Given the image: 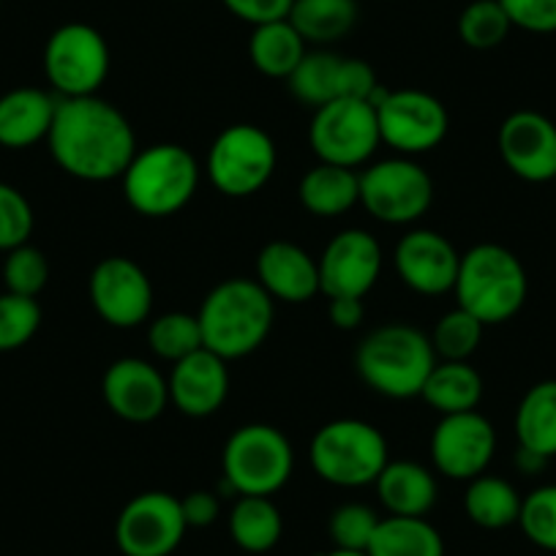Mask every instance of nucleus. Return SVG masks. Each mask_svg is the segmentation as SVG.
Here are the masks:
<instances>
[{"label":"nucleus","mask_w":556,"mask_h":556,"mask_svg":"<svg viewBox=\"0 0 556 556\" xmlns=\"http://www.w3.org/2000/svg\"><path fill=\"white\" fill-rule=\"evenodd\" d=\"M47 146L58 167L85 184L121 180L139 151L126 112L101 96L58 101Z\"/></svg>","instance_id":"nucleus-1"},{"label":"nucleus","mask_w":556,"mask_h":556,"mask_svg":"<svg viewBox=\"0 0 556 556\" xmlns=\"http://www.w3.org/2000/svg\"><path fill=\"white\" fill-rule=\"evenodd\" d=\"M205 350L224 361H240L260 350L273 330L276 301L256 278H227L213 287L197 312Z\"/></svg>","instance_id":"nucleus-2"},{"label":"nucleus","mask_w":556,"mask_h":556,"mask_svg":"<svg viewBox=\"0 0 556 556\" xmlns=\"http://www.w3.org/2000/svg\"><path fill=\"white\" fill-rule=\"evenodd\" d=\"M431 336L415 325L388 323L366 333L357 344L355 371L374 393L393 401L420 399L429 374L437 366Z\"/></svg>","instance_id":"nucleus-3"},{"label":"nucleus","mask_w":556,"mask_h":556,"mask_svg":"<svg viewBox=\"0 0 556 556\" xmlns=\"http://www.w3.org/2000/svg\"><path fill=\"white\" fill-rule=\"evenodd\" d=\"M458 306L489 325L510 323L529 295V278L521 260L500 243H478L462 254L456 287Z\"/></svg>","instance_id":"nucleus-4"},{"label":"nucleus","mask_w":556,"mask_h":556,"mask_svg":"<svg viewBox=\"0 0 556 556\" xmlns=\"http://www.w3.org/2000/svg\"><path fill=\"white\" fill-rule=\"evenodd\" d=\"M200 178L202 167L189 148L178 142H156L137 151L121 184L134 213L146 218H169L194 200Z\"/></svg>","instance_id":"nucleus-5"},{"label":"nucleus","mask_w":556,"mask_h":556,"mask_svg":"<svg viewBox=\"0 0 556 556\" xmlns=\"http://www.w3.org/2000/svg\"><path fill=\"white\" fill-rule=\"evenodd\" d=\"M388 462L390 445L382 431L357 417H339L319 426L308 442V464L314 475L339 489L374 485Z\"/></svg>","instance_id":"nucleus-6"},{"label":"nucleus","mask_w":556,"mask_h":556,"mask_svg":"<svg viewBox=\"0 0 556 556\" xmlns=\"http://www.w3.org/2000/svg\"><path fill=\"white\" fill-rule=\"evenodd\" d=\"M295 469V451L281 429L245 424L229 434L222 451L224 483L238 496H273L285 489Z\"/></svg>","instance_id":"nucleus-7"},{"label":"nucleus","mask_w":556,"mask_h":556,"mask_svg":"<svg viewBox=\"0 0 556 556\" xmlns=\"http://www.w3.org/2000/svg\"><path fill=\"white\" fill-rule=\"evenodd\" d=\"M278 167V148L270 134L254 123H235L216 134L207 151L205 173L218 194L249 200L270 184Z\"/></svg>","instance_id":"nucleus-8"},{"label":"nucleus","mask_w":556,"mask_h":556,"mask_svg":"<svg viewBox=\"0 0 556 556\" xmlns=\"http://www.w3.org/2000/svg\"><path fill=\"white\" fill-rule=\"evenodd\" d=\"M361 205L377 222L409 227L434 205V178L409 156L366 164L361 173Z\"/></svg>","instance_id":"nucleus-9"},{"label":"nucleus","mask_w":556,"mask_h":556,"mask_svg":"<svg viewBox=\"0 0 556 556\" xmlns=\"http://www.w3.org/2000/svg\"><path fill=\"white\" fill-rule=\"evenodd\" d=\"M308 146L317 162L346 169L366 167L382 146L377 106L355 99L328 101L314 110L308 123Z\"/></svg>","instance_id":"nucleus-10"},{"label":"nucleus","mask_w":556,"mask_h":556,"mask_svg":"<svg viewBox=\"0 0 556 556\" xmlns=\"http://www.w3.org/2000/svg\"><path fill=\"white\" fill-rule=\"evenodd\" d=\"M112 68L104 34L88 23H66L45 45V74L61 99L99 96Z\"/></svg>","instance_id":"nucleus-11"},{"label":"nucleus","mask_w":556,"mask_h":556,"mask_svg":"<svg viewBox=\"0 0 556 556\" xmlns=\"http://www.w3.org/2000/svg\"><path fill=\"white\" fill-rule=\"evenodd\" d=\"M374 106L382 146L395 156L415 159L437 151L451 131V112L429 90H384Z\"/></svg>","instance_id":"nucleus-12"},{"label":"nucleus","mask_w":556,"mask_h":556,"mask_svg":"<svg viewBox=\"0 0 556 556\" xmlns=\"http://www.w3.org/2000/svg\"><path fill=\"white\" fill-rule=\"evenodd\" d=\"M189 523L175 494L142 491L123 505L115 521V545L123 556H173Z\"/></svg>","instance_id":"nucleus-13"},{"label":"nucleus","mask_w":556,"mask_h":556,"mask_svg":"<svg viewBox=\"0 0 556 556\" xmlns=\"http://www.w3.org/2000/svg\"><path fill=\"white\" fill-rule=\"evenodd\" d=\"M88 295L110 328L131 330L151 319L153 281L131 256H104L90 273Z\"/></svg>","instance_id":"nucleus-14"},{"label":"nucleus","mask_w":556,"mask_h":556,"mask_svg":"<svg viewBox=\"0 0 556 556\" xmlns=\"http://www.w3.org/2000/svg\"><path fill=\"white\" fill-rule=\"evenodd\" d=\"M431 462L440 475L469 483L478 475L489 472L496 453V431L485 415L458 412L442 415L431 431Z\"/></svg>","instance_id":"nucleus-15"},{"label":"nucleus","mask_w":556,"mask_h":556,"mask_svg":"<svg viewBox=\"0 0 556 556\" xmlns=\"http://www.w3.org/2000/svg\"><path fill=\"white\" fill-rule=\"evenodd\" d=\"M317 262L325 298H366L382 276L384 254L371 232L350 227L328 240Z\"/></svg>","instance_id":"nucleus-16"},{"label":"nucleus","mask_w":556,"mask_h":556,"mask_svg":"<svg viewBox=\"0 0 556 556\" xmlns=\"http://www.w3.org/2000/svg\"><path fill=\"white\" fill-rule=\"evenodd\" d=\"M458 265H462V251L437 229H409L393 251V267L401 285L426 298L453 292Z\"/></svg>","instance_id":"nucleus-17"},{"label":"nucleus","mask_w":556,"mask_h":556,"mask_svg":"<svg viewBox=\"0 0 556 556\" xmlns=\"http://www.w3.org/2000/svg\"><path fill=\"white\" fill-rule=\"evenodd\" d=\"M110 412L126 424H153L169 406V382L146 357H117L101 377Z\"/></svg>","instance_id":"nucleus-18"},{"label":"nucleus","mask_w":556,"mask_h":556,"mask_svg":"<svg viewBox=\"0 0 556 556\" xmlns=\"http://www.w3.org/2000/svg\"><path fill=\"white\" fill-rule=\"evenodd\" d=\"M496 148L516 178L527 184H554L556 178V123L543 112L518 110L502 121Z\"/></svg>","instance_id":"nucleus-19"},{"label":"nucleus","mask_w":556,"mask_h":556,"mask_svg":"<svg viewBox=\"0 0 556 556\" xmlns=\"http://www.w3.org/2000/svg\"><path fill=\"white\" fill-rule=\"evenodd\" d=\"M169 404L186 417L216 415L229 395V363L211 350H197L194 355L173 363L169 368Z\"/></svg>","instance_id":"nucleus-20"},{"label":"nucleus","mask_w":556,"mask_h":556,"mask_svg":"<svg viewBox=\"0 0 556 556\" xmlns=\"http://www.w3.org/2000/svg\"><path fill=\"white\" fill-rule=\"evenodd\" d=\"M256 281L276 303H308L319 295V262L292 240H270L256 254Z\"/></svg>","instance_id":"nucleus-21"},{"label":"nucleus","mask_w":556,"mask_h":556,"mask_svg":"<svg viewBox=\"0 0 556 556\" xmlns=\"http://www.w3.org/2000/svg\"><path fill=\"white\" fill-rule=\"evenodd\" d=\"M58 101L41 88H14L0 96V148L25 151L47 142Z\"/></svg>","instance_id":"nucleus-22"},{"label":"nucleus","mask_w":556,"mask_h":556,"mask_svg":"<svg viewBox=\"0 0 556 556\" xmlns=\"http://www.w3.org/2000/svg\"><path fill=\"white\" fill-rule=\"evenodd\" d=\"M374 489L388 516L426 518L440 500L437 475L426 464L406 462V458H399V462L390 458Z\"/></svg>","instance_id":"nucleus-23"},{"label":"nucleus","mask_w":556,"mask_h":556,"mask_svg":"<svg viewBox=\"0 0 556 556\" xmlns=\"http://www.w3.org/2000/svg\"><path fill=\"white\" fill-rule=\"evenodd\" d=\"M298 200L317 218L344 216L361 205V169L317 162L298 184Z\"/></svg>","instance_id":"nucleus-24"},{"label":"nucleus","mask_w":556,"mask_h":556,"mask_svg":"<svg viewBox=\"0 0 556 556\" xmlns=\"http://www.w3.org/2000/svg\"><path fill=\"white\" fill-rule=\"evenodd\" d=\"M483 377L469 361H437L420 399L442 415L475 412L483 401Z\"/></svg>","instance_id":"nucleus-25"},{"label":"nucleus","mask_w":556,"mask_h":556,"mask_svg":"<svg viewBox=\"0 0 556 556\" xmlns=\"http://www.w3.org/2000/svg\"><path fill=\"white\" fill-rule=\"evenodd\" d=\"M308 52L303 36L292 28L290 20H276L251 28L249 36V61L262 77L285 79L290 77Z\"/></svg>","instance_id":"nucleus-26"},{"label":"nucleus","mask_w":556,"mask_h":556,"mask_svg":"<svg viewBox=\"0 0 556 556\" xmlns=\"http://www.w3.org/2000/svg\"><path fill=\"white\" fill-rule=\"evenodd\" d=\"M229 538L245 554H267L285 534V516L273 496H238L227 518Z\"/></svg>","instance_id":"nucleus-27"},{"label":"nucleus","mask_w":556,"mask_h":556,"mask_svg":"<svg viewBox=\"0 0 556 556\" xmlns=\"http://www.w3.org/2000/svg\"><path fill=\"white\" fill-rule=\"evenodd\" d=\"M518 447L543 458L556 456V379L532 384L516 409Z\"/></svg>","instance_id":"nucleus-28"},{"label":"nucleus","mask_w":556,"mask_h":556,"mask_svg":"<svg viewBox=\"0 0 556 556\" xmlns=\"http://www.w3.org/2000/svg\"><path fill=\"white\" fill-rule=\"evenodd\" d=\"M521 502L523 496L518 494L510 480L496 478V475L489 472L469 480L467 491H464V513H467V518L475 527L491 529V532L518 523Z\"/></svg>","instance_id":"nucleus-29"},{"label":"nucleus","mask_w":556,"mask_h":556,"mask_svg":"<svg viewBox=\"0 0 556 556\" xmlns=\"http://www.w3.org/2000/svg\"><path fill=\"white\" fill-rule=\"evenodd\" d=\"M368 556H445V540L429 518L384 516L368 545Z\"/></svg>","instance_id":"nucleus-30"},{"label":"nucleus","mask_w":556,"mask_h":556,"mask_svg":"<svg viewBox=\"0 0 556 556\" xmlns=\"http://www.w3.org/2000/svg\"><path fill=\"white\" fill-rule=\"evenodd\" d=\"M287 20L306 45L328 47L355 28L357 0H295Z\"/></svg>","instance_id":"nucleus-31"},{"label":"nucleus","mask_w":556,"mask_h":556,"mask_svg":"<svg viewBox=\"0 0 556 556\" xmlns=\"http://www.w3.org/2000/svg\"><path fill=\"white\" fill-rule=\"evenodd\" d=\"M341 58L330 50H308L295 72L287 77V88L301 104L319 110L328 101L339 99Z\"/></svg>","instance_id":"nucleus-32"},{"label":"nucleus","mask_w":556,"mask_h":556,"mask_svg":"<svg viewBox=\"0 0 556 556\" xmlns=\"http://www.w3.org/2000/svg\"><path fill=\"white\" fill-rule=\"evenodd\" d=\"M148 344H151L153 355L173 366V363L184 361V357L194 355L197 350L205 346L200 319H197V314L189 312L159 314L148 325Z\"/></svg>","instance_id":"nucleus-33"},{"label":"nucleus","mask_w":556,"mask_h":556,"mask_svg":"<svg viewBox=\"0 0 556 556\" xmlns=\"http://www.w3.org/2000/svg\"><path fill=\"white\" fill-rule=\"evenodd\" d=\"M485 325L467 308L456 306L437 319L431 330V346L440 361H469L483 341Z\"/></svg>","instance_id":"nucleus-34"},{"label":"nucleus","mask_w":556,"mask_h":556,"mask_svg":"<svg viewBox=\"0 0 556 556\" xmlns=\"http://www.w3.org/2000/svg\"><path fill=\"white\" fill-rule=\"evenodd\" d=\"M513 23L500 0H472L458 17V36L469 50H496L510 36Z\"/></svg>","instance_id":"nucleus-35"},{"label":"nucleus","mask_w":556,"mask_h":556,"mask_svg":"<svg viewBox=\"0 0 556 556\" xmlns=\"http://www.w3.org/2000/svg\"><path fill=\"white\" fill-rule=\"evenodd\" d=\"M39 298L14 295V292H3L0 295V352L23 350L39 333Z\"/></svg>","instance_id":"nucleus-36"},{"label":"nucleus","mask_w":556,"mask_h":556,"mask_svg":"<svg viewBox=\"0 0 556 556\" xmlns=\"http://www.w3.org/2000/svg\"><path fill=\"white\" fill-rule=\"evenodd\" d=\"M47 281H50V262H47L45 251L30 243L7 251V260H3V285H7V292L39 298L45 292Z\"/></svg>","instance_id":"nucleus-37"},{"label":"nucleus","mask_w":556,"mask_h":556,"mask_svg":"<svg viewBox=\"0 0 556 556\" xmlns=\"http://www.w3.org/2000/svg\"><path fill=\"white\" fill-rule=\"evenodd\" d=\"M518 527L529 543L556 554V483L540 485L523 496Z\"/></svg>","instance_id":"nucleus-38"},{"label":"nucleus","mask_w":556,"mask_h":556,"mask_svg":"<svg viewBox=\"0 0 556 556\" xmlns=\"http://www.w3.org/2000/svg\"><path fill=\"white\" fill-rule=\"evenodd\" d=\"M379 521H382V518L377 516V510L363 505V502H346V505H339L333 513H330V521H328V532H330V540H333V548L368 551Z\"/></svg>","instance_id":"nucleus-39"},{"label":"nucleus","mask_w":556,"mask_h":556,"mask_svg":"<svg viewBox=\"0 0 556 556\" xmlns=\"http://www.w3.org/2000/svg\"><path fill=\"white\" fill-rule=\"evenodd\" d=\"M36 227V213L28 197L12 184L0 180V251L17 249L30 243V235Z\"/></svg>","instance_id":"nucleus-40"},{"label":"nucleus","mask_w":556,"mask_h":556,"mask_svg":"<svg viewBox=\"0 0 556 556\" xmlns=\"http://www.w3.org/2000/svg\"><path fill=\"white\" fill-rule=\"evenodd\" d=\"M513 28L527 34H556V0H500Z\"/></svg>","instance_id":"nucleus-41"},{"label":"nucleus","mask_w":556,"mask_h":556,"mask_svg":"<svg viewBox=\"0 0 556 556\" xmlns=\"http://www.w3.org/2000/svg\"><path fill=\"white\" fill-rule=\"evenodd\" d=\"M384 90L379 88L377 72L368 61L361 58H341L339 68V99H355V101H371L377 104V99Z\"/></svg>","instance_id":"nucleus-42"},{"label":"nucleus","mask_w":556,"mask_h":556,"mask_svg":"<svg viewBox=\"0 0 556 556\" xmlns=\"http://www.w3.org/2000/svg\"><path fill=\"white\" fill-rule=\"evenodd\" d=\"M222 3L232 17L243 20L251 28H256V25L290 17V9L295 0H222Z\"/></svg>","instance_id":"nucleus-43"},{"label":"nucleus","mask_w":556,"mask_h":556,"mask_svg":"<svg viewBox=\"0 0 556 556\" xmlns=\"http://www.w3.org/2000/svg\"><path fill=\"white\" fill-rule=\"evenodd\" d=\"M180 507H184V518L189 523V529H205L211 527L213 521L222 513V505H218V496L213 491H191L180 500Z\"/></svg>","instance_id":"nucleus-44"},{"label":"nucleus","mask_w":556,"mask_h":556,"mask_svg":"<svg viewBox=\"0 0 556 556\" xmlns=\"http://www.w3.org/2000/svg\"><path fill=\"white\" fill-rule=\"evenodd\" d=\"M328 317L333 328L357 330L366 319V298H328Z\"/></svg>","instance_id":"nucleus-45"},{"label":"nucleus","mask_w":556,"mask_h":556,"mask_svg":"<svg viewBox=\"0 0 556 556\" xmlns=\"http://www.w3.org/2000/svg\"><path fill=\"white\" fill-rule=\"evenodd\" d=\"M545 464H548V458L538 456V453H529V451H523V447H518V451H516V467L521 469L523 475L543 472Z\"/></svg>","instance_id":"nucleus-46"},{"label":"nucleus","mask_w":556,"mask_h":556,"mask_svg":"<svg viewBox=\"0 0 556 556\" xmlns=\"http://www.w3.org/2000/svg\"><path fill=\"white\" fill-rule=\"evenodd\" d=\"M325 556H368V551H344V548H333L328 551Z\"/></svg>","instance_id":"nucleus-47"},{"label":"nucleus","mask_w":556,"mask_h":556,"mask_svg":"<svg viewBox=\"0 0 556 556\" xmlns=\"http://www.w3.org/2000/svg\"><path fill=\"white\" fill-rule=\"evenodd\" d=\"M554 184H556V178H554Z\"/></svg>","instance_id":"nucleus-48"}]
</instances>
